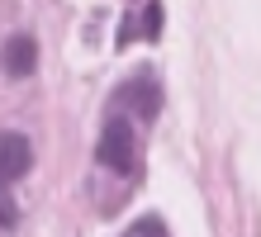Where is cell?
Returning a JSON list of instances; mask_svg holds the SVG:
<instances>
[{"label": "cell", "mask_w": 261, "mask_h": 237, "mask_svg": "<svg viewBox=\"0 0 261 237\" xmlns=\"http://www.w3.org/2000/svg\"><path fill=\"white\" fill-rule=\"evenodd\" d=\"M95 156H100L105 171H114V176H128V171H133L138 147H133V128H128L124 119H110V123H105V133L95 142Z\"/></svg>", "instance_id": "6da1fadb"}, {"label": "cell", "mask_w": 261, "mask_h": 237, "mask_svg": "<svg viewBox=\"0 0 261 237\" xmlns=\"http://www.w3.org/2000/svg\"><path fill=\"white\" fill-rule=\"evenodd\" d=\"M29 166H34V142L24 133H0V190L24 180Z\"/></svg>", "instance_id": "7a4b0ae2"}, {"label": "cell", "mask_w": 261, "mask_h": 237, "mask_svg": "<svg viewBox=\"0 0 261 237\" xmlns=\"http://www.w3.org/2000/svg\"><path fill=\"white\" fill-rule=\"evenodd\" d=\"M34 67H38L34 38H29V34H14V38L5 43V71H10V76H29Z\"/></svg>", "instance_id": "3957f363"}, {"label": "cell", "mask_w": 261, "mask_h": 237, "mask_svg": "<svg viewBox=\"0 0 261 237\" xmlns=\"http://www.w3.org/2000/svg\"><path fill=\"white\" fill-rule=\"evenodd\" d=\"M124 100H128V104H138V109H143V114L152 119V114H157V104H162V90L152 86V81H138V86L128 81V90H124Z\"/></svg>", "instance_id": "277c9868"}, {"label": "cell", "mask_w": 261, "mask_h": 237, "mask_svg": "<svg viewBox=\"0 0 261 237\" xmlns=\"http://www.w3.org/2000/svg\"><path fill=\"white\" fill-rule=\"evenodd\" d=\"M124 237H166V228L157 223V218H143V223H133Z\"/></svg>", "instance_id": "5b68a950"}, {"label": "cell", "mask_w": 261, "mask_h": 237, "mask_svg": "<svg viewBox=\"0 0 261 237\" xmlns=\"http://www.w3.org/2000/svg\"><path fill=\"white\" fill-rule=\"evenodd\" d=\"M143 29H147V38H157V34H162V5H157V0L147 5V19H143Z\"/></svg>", "instance_id": "8992f818"}, {"label": "cell", "mask_w": 261, "mask_h": 237, "mask_svg": "<svg viewBox=\"0 0 261 237\" xmlns=\"http://www.w3.org/2000/svg\"><path fill=\"white\" fill-rule=\"evenodd\" d=\"M10 223H14V204L0 195V228H10Z\"/></svg>", "instance_id": "52a82bcc"}]
</instances>
